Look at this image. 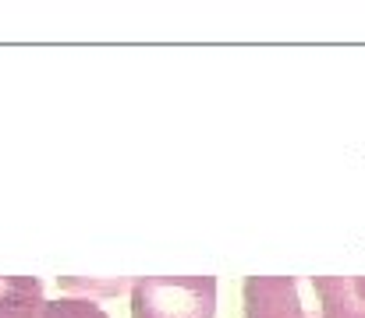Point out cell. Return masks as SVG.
<instances>
[{
    "label": "cell",
    "instance_id": "obj_5",
    "mask_svg": "<svg viewBox=\"0 0 365 318\" xmlns=\"http://www.w3.org/2000/svg\"><path fill=\"white\" fill-rule=\"evenodd\" d=\"M43 318H110L96 301L86 297H61V301H46Z\"/></svg>",
    "mask_w": 365,
    "mask_h": 318
},
{
    "label": "cell",
    "instance_id": "obj_1",
    "mask_svg": "<svg viewBox=\"0 0 365 318\" xmlns=\"http://www.w3.org/2000/svg\"><path fill=\"white\" fill-rule=\"evenodd\" d=\"M217 276H142L131 283V318H213Z\"/></svg>",
    "mask_w": 365,
    "mask_h": 318
},
{
    "label": "cell",
    "instance_id": "obj_4",
    "mask_svg": "<svg viewBox=\"0 0 365 318\" xmlns=\"http://www.w3.org/2000/svg\"><path fill=\"white\" fill-rule=\"evenodd\" d=\"M46 297L36 276H0V318H43Z\"/></svg>",
    "mask_w": 365,
    "mask_h": 318
},
{
    "label": "cell",
    "instance_id": "obj_3",
    "mask_svg": "<svg viewBox=\"0 0 365 318\" xmlns=\"http://www.w3.org/2000/svg\"><path fill=\"white\" fill-rule=\"evenodd\" d=\"M323 318H365V276H312Z\"/></svg>",
    "mask_w": 365,
    "mask_h": 318
},
{
    "label": "cell",
    "instance_id": "obj_2",
    "mask_svg": "<svg viewBox=\"0 0 365 318\" xmlns=\"http://www.w3.org/2000/svg\"><path fill=\"white\" fill-rule=\"evenodd\" d=\"M242 294L245 318H316L302 308L294 276H248Z\"/></svg>",
    "mask_w": 365,
    "mask_h": 318
}]
</instances>
